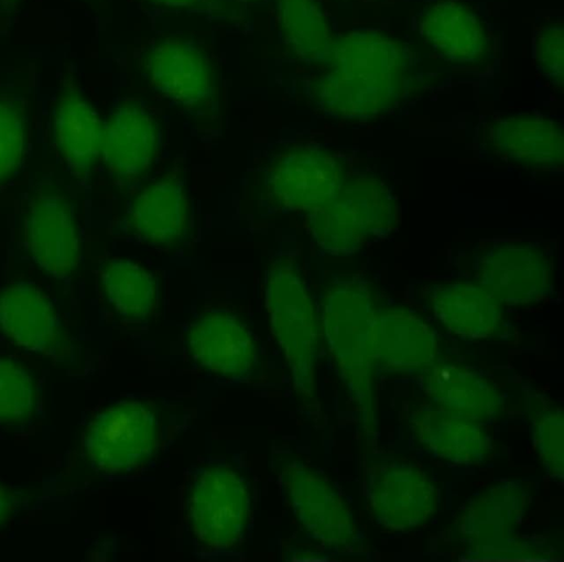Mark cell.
I'll use <instances>...</instances> for the list:
<instances>
[{
  "label": "cell",
  "instance_id": "cell-1",
  "mask_svg": "<svg viewBox=\"0 0 564 562\" xmlns=\"http://www.w3.org/2000/svg\"><path fill=\"white\" fill-rule=\"evenodd\" d=\"M322 63L310 97L335 118L371 119L392 112L408 100L415 84L406 44L378 30L334 36Z\"/></svg>",
  "mask_w": 564,
  "mask_h": 562
},
{
  "label": "cell",
  "instance_id": "cell-2",
  "mask_svg": "<svg viewBox=\"0 0 564 562\" xmlns=\"http://www.w3.org/2000/svg\"><path fill=\"white\" fill-rule=\"evenodd\" d=\"M185 521L202 551L225 554L238 549L251 521L248 480L224 463L198 466L186 485Z\"/></svg>",
  "mask_w": 564,
  "mask_h": 562
},
{
  "label": "cell",
  "instance_id": "cell-3",
  "mask_svg": "<svg viewBox=\"0 0 564 562\" xmlns=\"http://www.w3.org/2000/svg\"><path fill=\"white\" fill-rule=\"evenodd\" d=\"M264 301L294 387L299 393L310 395L322 324L310 289L292 260L278 258L271 262L265 271Z\"/></svg>",
  "mask_w": 564,
  "mask_h": 562
},
{
  "label": "cell",
  "instance_id": "cell-4",
  "mask_svg": "<svg viewBox=\"0 0 564 562\" xmlns=\"http://www.w3.org/2000/svg\"><path fill=\"white\" fill-rule=\"evenodd\" d=\"M160 444L155 408L142 399H120L100 409L88 423L83 451L102 476H131L154 461Z\"/></svg>",
  "mask_w": 564,
  "mask_h": 562
},
{
  "label": "cell",
  "instance_id": "cell-5",
  "mask_svg": "<svg viewBox=\"0 0 564 562\" xmlns=\"http://www.w3.org/2000/svg\"><path fill=\"white\" fill-rule=\"evenodd\" d=\"M345 179L343 163L325 147L290 142L269 158L264 186L279 209L308 214L334 198Z\"/></svg>",
  "mask_w": 564,
  "mask_h": 562
},
{
  "label": "cell",
  "instance_id": "cell-6",
  "mask_svg": "<svg viewBox=\"0 0 564 562\" xmlns=\"http://www.w3.org/2000/svg\"><path fill=\"white\" fill-rule=\"evenodd\" d=\"M376 295L361 278L334 281L325 290L322 324L329 348L352 380L371 368L378 316Z\"/></svg>",
  "mask_w": 564,
  "mask_h": 562
},
{
  "label": "cell",
  "instance_id": "cell-7",
  "mask_svg": "<svg viewBox=\"0 0 564 562\" xmlns=\"http://www.w3.org/2000/svg\"><path fill=\"white\" fill-rule=\"evenodd\" d=\"M185 347L202 370L238 382L259 370V346L248 324L235 312L212 309L200 313L185 332Z\"/></svg>",
  "mask_w": 564,
  "mask_h": 562
},
{
  "label": "cell",
  "instance_id": "cell-8",
  "mask_svg": "<svg viewBox=\"0 0 564 562\" xmlns=\"http://www.w3.org/2000/svg\"><path fill=\"white\" fill-rule=\"evenodd\" d=\"M25 236L32 259L52 277L64 279L77 268L80 239L74 209L56 185L43 183L32 192Z\"/></svg>",
  "mask_w": 564,
  "mask_h": 562
},
{
  "label": "cell",
  "instance_id": "cell-9",
  "mask_svg": "<svg viewBox=\"0 0 564 562\" xmlns=\"http://www.w3.org/2000/svg\"><path fill=\"white\" fill-rule=\"evenodd\" d=\"M280 478L286 501L312 538L330 547L348 543L352 538V519L335 484L299 462L286 465Z\"/></svg>",
  "mask_w": 564,
  "mask_h": 562
},
{
  "label": "cell",
  "instance_id": "cell-10",
  "mask_svg": "<svg viewBox=\"0 0 564 562\" xmlns=\"http://www.w3.org/2000/svg\"><path fill=\"white\" fill-rule=\"evenodd\" d=\"M550 268L546 252L538 245L498 244L480 257L477 283L500 304H528L547 293Z\"/></svg>",
  "mask_w": 564,
  "mask_h": 562
},
{
  "label": "cell",
  "instance_id": "cell-11",
  "mask_svg": "<svg viewBox=\"0 0 564 562\" xmlns=\"http://www.w3.org/2000/svg\"><path fill=\"white\" fill-rule=\"evenodd\" d=\"M161 147L158 121L138 100L113 106L105 120L101 159L117 179L141 176L156 160Z\"/></svg>",
  "mask_w": 564,
  "mask_h": 562
},
{
  "label": "cell",
  "instance_id": "cell-12",
  "mask_svg": "<svg viewBox=\"0 0 564 562\" xmlns=\"http://www.w3.org/2000/svg\"><path fill=\"white\" fill-rule=\"evenodd\" d=\"M144 71L153 89L169 99L195 106L214 89V72L206 52L192 41L167 39L147 53Z\"/></svg>",
  "mask_w": 564,
  "mask_h": 562
},
{
  "label": "cell",
  "instance_id": "cell-13",
  "mask_svg": "<svg viewBox=\"0 0 564 562\" xmlns=\"http://www.w3.org/2000/svg\"><path fill=\"white\" fill-rule=\"evenodd\" d=\"M486 143L506 161L535 169L556 167L564 160L562 125L543 115L517 114L489 123Z\"/></svg>",
  "mask_w": 564,
  "mask_h": 562
},
{
  "label": "cell",
  "instance_id": "cell-14",
  "mask_svg": "<svg viewBox=\"0 0 564 562\" xmlns=\"http://www.w3.org/2000/svg\"><path fill=\"white\" fill-rule=\"evenodd\" d=\"M0 329L24 348L53 355L62 347V326L52 301L34 283L0 289Z\"/></svg>",
  "mask_w": 564,
  "mask_h": 562
},
{
  "label": "cell",
  "instance_id": "cell-15",
  "mask_svg": "<svg viewBox=\"0 0 564 562\" xmlns=\"http://www.w3.org/2000/svg\"><path fill=\"white\" fill-rule=\"evenodd\" d=\"M421 36L443 58L467 63L489 51L487 28L478 13L459 0H437L417 18Z\"/></svg>",
  "mask_w": 564,
  "mask_h": 562
},
{
  "label": "cell",
  "instance_id": "cell-16",
  "mask_svg": "<svg viewBox=\"0 0 564 562\" xmlns=\"http://www.w3.org/2000/svg\"><path fill=\"white\" fill-rule=\"evenodd\" d=\"M128 228L141 242L170 248L182 241L187 226V198L180 179L165 176L147 185L131 202Z\"/></svg>",
  "mask_w": 564,
  "mask_h": 562
},
{
  "label": "cell",
  "instance_id": "cell-17",
  "mask_svg": "<svg viewBox=\"0 0 564 562\" xmlns=\"http://www.w3.org/2000/svg\"><path fill=\"white\" fill-rule=\"evenodd\" d=\"M435 501L434 486L416 468H386L372 483V510L389 528L402 530L422 523L433 512Z\"/></svg>",
  "mask_w": 564,
  "mask_h": 562
},
{
  "label": "cell",
  "instance_id": "cell-18",
  "mask_svg": "<svg viewBox=\"0 0 564 562\" xmlns=\"http://www.w3.org/2000/svg\"><path fill=\"white\" fill-rule=\"evenodd\" d=\"M55 142L66 164L86 173L101 158L105 120L76 90L63 91L54 114Z\"/></svg>",
  "mask_w": 564,
  "mask_h": 562
},
{
  "label": "cell",
  "instance_id": "cell-19",
  "mask_svg": "<svg viewBox=\"0 0 564 562\" xmlns=\"http://www.w3.org/2000/svg\"><path fill=\"white\" fill-rule=\"evenodd\" d=\"M435 355L432 331L416 314L402 307L378 312L375 332V357L394 368H417Z\"/></svg>",
  "mask_w": 564,
  "mask_h": 562
},
{
  "label": "cell",
  "instance_id": "cell-20",
  "mask_svg": "<svg viewBox=\"0 0 564 562\" xmlns=\"http://www.w3.org/2000/svg\"><path fill=\"white\" fill-rule=\"evenodd\" d=\"M432 302L438 318L462 336L486 337L501 323V304L477 282L438 284L433 290Z\"/></svg>",
  "mask_w": 564,
  "mask_h": 562
},
{
  "label": "cell",
  "instance_id": "cell-21",
  "mask_svg": "<svg viewBox=\"0 0 564 562\" xmlns=\"http://www.w3.org/2000/svg\"><path fill=\"white\" fill-rule=\"evenodd\" d=\"M426 379L427 396L435 408L475 423L485 422L496 413L494 388L467 369L436 366Z\"/></svg>",
  "mask_w": 564,
  "mask_h": 562
},
{
  "label": "cell",
  "instance_id": "cell-22",
  "mask_svg": "<svg viewBox=\"0 0 564 562\" xmlns=\"http://www.w3.org/2000/svg\"><path fill=\"white\" fill-rule=\"evenodd\" d=\"M334 199L366 238L388 233L395 225L397 201L378 179L346 177Z\"/></svg>",
  "mask_w": 564,
  "mask_h": 562
},
{
  "label": "cell",
  "instance_id": "cell-23",
  "mask_svg": "<svg viewBox=\"0 0 564 562\" xmlns=\"http://www.w3.org/2000/svg\"><path fill=\"white\" fill-rule=\"evenodd\" d=\"M278 23L283 42L300 61L325 60L334 35L316 0H278Z\"/></svg>",
  "mask_w": 564,
  "mask_h": 562
},
{
  "label": "cell",
  "instance_id": "cell-24",
  "mask_svg": "<svg viewBox=\"0 0 564 562\" xmlns=\"http://www.w3.org/2000/svg\"><path fill=\"white\" fill-rule=\"evenodd\" d=\"M100 277L108 301L122 317L141 321L154 311L156 280L134 261L112 258L102 267Z\"/></svg>",
  "mask_w": 564,
  "mask_h": 562
},
{
  "label": "cell",
  "instance_id": "cell-25",
  "mask_svg": "<svg viewBox=\"0 0 564 562\" xmlns=\"http://www.w3.org/2000/svg\"><path fill=\"white\" fill-rule=\"evenodd\" d=\"M420 440L440 455L454 461L476 462L485 454V436L478 423L438 408L417 413Z\"/></svg>",
  "mask_w": 564,
  "mask_h": 562
},
{
  "label": "cell",
  "instance_id": "cell-26",
  "mask_svg": "<svg viewBox=\"0 0 564 562\" xmlns=\"http://www.w3.org/2000/svg\"><path fill=\"white\" fill-rule=\"evenodd\" d=\"M34 402L35 385L29 371L14 360L0 357V423L26 421Z\"/></svg>",
  "mask_w": 564,
  "mask_h": 562
},
{
  "label": "cell",
  "instance_id": "cell-27",
  "mask_svg": "<svg viewBox=\"0 0 564 562\" xmlns=\"http://www.w3.org/2000/svg\"><path fill=\"white\" fill-rule=\"evenodd\" d=\"M25 118L20 104L0 98V182L10 179L20 166L24 152Z\"/></svg>",
  "mask_w": 564,
  "mask_h": 562
},
{
  "label": "cell",
  "instance_id": "cell-28",
  "mask_svg": "<svg viewBox=\"0 0 564 562\" xmlns=\"http://www.w3.org/2000/svg\"><path fill=\"white\" fill-rule=\"evenodd\" d=\"M536 58L541 73L554 84L562 85L564 71L563 24L544 26L538 35Z\"/></svg>",
  "mask_w": 564,
  "mask_h": 562
},
{
  "label": "cell",
  "instance_id": "cell-29",
  "mask_svg": "<svg viewBox=\"0 0 564 562\" xmlns=\"http://www.w3.org/2000/svg\"><path fill=\"white\" fill-rule=\"evenodd\" d=\"M14 510V497L8 487L0 483V527L6 523Z\"/></svg>",
  "mask_w": 564,
  "mask_h": 562
},
{
  "label": "cell",
  "instance_id": "cell-30",
  "mask_svg": "<svg viewBox=\"0 0 564 562\" xmlns=\"http://www.w3.org/2000/svg\"><path fill=\"white\" fill-rule=\"evenodd\" d=\"M155 3H161L170 7H192L200 3L203 0H151Z\"/></svg>",
  "mask_w": 564,
  "mask_h": 562
}]
</instances>
